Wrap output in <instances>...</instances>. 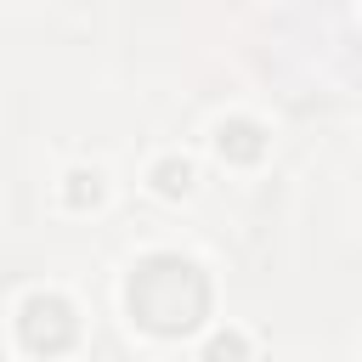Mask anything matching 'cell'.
Returning a JSON list of instances; mask_svg holds the SVG:
<instances>
[{
	"instance_id": "cell-1",
	"label": "cell",
	"mask_w": 362,
	"mask_h": 362,
	"mask_svg": "<svg viewBox=\"0 0 362 362\" xmlns=\"http://www.w3.org/2000/svg\"><path fill=\"white\" fill-rule=\"evenodd\" d=\"M204 305H209V283L181 255H153L130 277V311L153 334H187V328H198Z\"/></svg>"
},
{
	"instance_id": "cell-2",
	"label": "cell",
	"mask_w": 362,
	"mask_h": 362,
	"mask_svg": "<svg viewBox=\"0 0 362 362\" xmlns=\"http://www.w3.org/2000/svg\"><path fill=\"white\" fill-rule=\"evenodd\" d=\"M74 339V311H68V300H57V294H34L28 305H23V345L28 351H62Z\"/></svg>"
},
{
	"instance_id": "cell-3",
	"label": "cell",
	"mask_w": 362,
	"mask_h": 362,
	"mask_svg": "<svg viewBox=\"0 0 362 362\" xmlns=\"http://www.w3.org/2000/svg\"><path fill=\"white\" fill-rule=\"evenodd\" d=\"M260 147H266V141H260V124H249V119L221 124V153H226V158H243V164H249V158H260Z\"/></svg>"
},
{
	"instance_id": "cell-4",
	"label": "cell",
	"mask_w": 362,
	"mask_h": 362,
	"mask_svg": "<svg viewBox=\"0 0 362 362\" xmlns=\"http://www.w3.org/2000/svg\"><path fill=\"white\" fill-rule=\"evenodd\" d=\"M187 181H192V170H187V164H175V158H170V164H158V187H164V192H187Z\"/></svg>"
},
{
	"instance_id": "cell-5",
	"label": "cell",
	"mask_w": 362,
	"mask_h": 362,
	"mask_svg": "<svg viewBox=\"0 0 362 362\" xmlns=\"http://www.w3.org/2000/svg\"><path fill=\"white\" fill-rule=\"evenodd\" d=\"M68 181H74V187H68V204H96V192H102V187H96V175H85V170H79V175H68Z\"/></svg>"
},
{
	"instance_id": "cell-6",
	"label": "cell",
	"mask_w": 362,
	"mask_h": 362,
	"mask_svg": "<svg viewBox=\"0 0 362 362\" xmlns=\"http://www.w3.org/2000/svg\"><path fill=\"white\" fill-rule=\"evenodd\" d=\"M209 362H243V339H238V334H221V339L209 345Z\"/></svg>"
}]
</instances>
